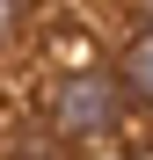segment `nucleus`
<instances>
[{"label":"nucleus","instance_id":"1","mask_svg":"<svg viewBox=\"0 0 153 160\" xmlns=\"http://www.w3.org/2000/svg\"><path fill=\"white\" fill-rule=\"evenodd\" d=\"M51 124H59L66 138H95V131H110V124H117V80H102V73L59 80V95H51Z\"/></svg>","mask_w":153,"mask_h":160},{"label":"nucleus","instance_id":"2","mask_svg":"<svg viewBox=\"0 0 153 160\" xmlns=\"http://www.w3.org/2000/svg\"><path fill=\"white\" fill-rule=\"evenodd\" d=\"M124 80H131V88L153 102V37H139V44H131V58H124Z\"/></svg>","mask_w":153,"mask_h":160},{"label":"nucleus","instance_id":"3","mask_svg":"<svg viewBox=\"0 0 153 160\" xmlns=\"http://www.w3.org/2000/svg\"><path fill=\"white\" fill-rule=\"evenodd\" d=\"M8 22H15V0H0V37H8Z\"/></svg>","mask_w":153,"mask_h":160},{"label":"nucleus","instance_id":"4","mask_svg":"<svg viewBox=\"0 0 153 160\" xmlns=\"http://www.w3.org/2000/svg\"><path fill=\"white\" fill-rule=\"evenodd\" d=\"M146 15H153V0H146Z\"/></svg>","mask_w":153,"mask_h":160}]
</instances>
